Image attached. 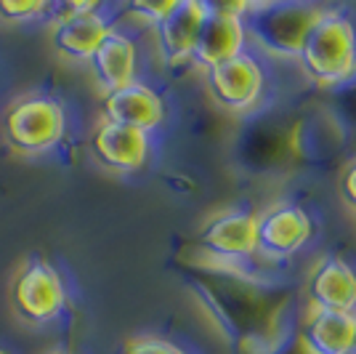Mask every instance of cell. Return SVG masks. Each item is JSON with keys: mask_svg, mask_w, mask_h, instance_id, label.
Segmentation results:
<instances>
[{"mask_svg": "<svg viewBox=\"0 0 356 354\" xmlns=\"http://www.w3.org/2000/svg\"><path fill=\"white\" fill-rule=\"evenodd\" d=\"M303 72L319 86H338L356 70V30L338 11H319L298 51Z\"/></svg>", "mask_w": 356, "mask_h": 354, "instance_id": "cell-1", "label": "cell"}, {"mask_svg": "<svg viewBox=\"0 0 356 354\" xmlns=\"http://www.w3.org/2000/svg\"><path fill=\"white\" fill-rule=\"evenodd\" d=\"M322 8L309 3H242V24L248 38L271 54L298 59V51Z\"/></svg>", "mask_w": 356, "mask_h": 354, "instance_id": "cell-2", "label": "cell"}, {"mask_svg": "<svg viewBox=\"0 0 356 354\" xmlns=\"http://www.w3.org/2000/svg\"><path fill=\"white\" fill-rule=\"evenodd\" d=\"M3 136L16 152H48L64 136V109L51 96L16 99L3 115Z\"/></svg>", "mask_w": 356, "mask_h": 354, "instance_id": "cell-3", "label": "cell"}, {"mask_svg": "<svg viewBox=\"0 0 356 354\" xmlns=\"http://www.w3.org/2000/svg\"><path fill=\"white\" fill-rule=\"evenodd\" d=\"M11 301H14V309L22 320L43 325L56 320L64 311L67 291H64L59 272L48 261L35 259L16 275L14 288H11Z\"/></svg>", "mask_w": 356, "mask_h": 354, "instance_id": "cell-4", "label": "cell"}, {"mask_svg": "<svg viewBox=\"0 0 356 354\" xmlns=\"http://www.w3.org/2000/svg\"><path fill=\"white\" fill-rule=\"evenodd\" d=\"M205 83L216 104H221L223 109H232V112H245L261 99L264 72H261V64L248 51H242L239 56L208 67Z\"/></svg>", "mask_w": 356, "mask_h": 354, "instance_id": "cell-5", "label": "cell"}, {"mask_svg": "<svg viewBox=\"0 0 356 354\" xmlns=\"http://www.w3.org/2000/svg\"><path fill=\"white\" fill-rule=\"evenodd\" d=\"M239 11L242 6H210L208 16L200 27V35H197V43H194V64L208 70L245 51L248 32H245Z\"/></svg>", "mask_w": 356, "mask_h": 354, "instance_id": "cell-6", "label": "cell"}, {"mask_svg": "<svg viewBox=\"0 0 356 354\" xmlns=\"http://www.w3.org/2000/svg\"><path fill=\"white\" fill-rule=\"evenodd\" d=\"M312 219L298 206H274L258 216V256L290 259L312 240Z\"/></svg>", "mask_w": 356, "mask_h": 354, "instance_id": "cell-7", "label": "cell"}, {"mask_svg": "<svg viewBox=\"0 0 356 354\" xmlns=\"http://www.w3.org/2000/svg\"><path fill=\"white\" fill-rule=\"evenodd\" d=\"M208 3L202 0H176L168 6L163 19L154 24L157 51L165 64H181L192 59L200 27L208 16Z\"/></svg>", "mask_w": 356, "mask_h": 354, "instance_id": "cell-8", "label": "cell"}, {"mask_svg": "<svg viewBox=\"0 0 356 354\" xmlns=\"http://www.w3.org/2000/svg\"><path fill=\"white\" fill-rule=\"evenodd\" d=\"M200 245L216 259H252L258 256V216L250 210L216 213L202 226Z\"/></svg>", "mask_w": 356, "mask_h": 354, "instance_id": "cell-9", "label": "cell"}, {"mask_svg": "<svg viewBox=\"0 0 356 354\" xmlns=\"http://www.w3.org/2000/svg\"><path fill=\"white\" fill-rule=\"evenodd\" d=\"M306 295L312 311L356 314V272L338 256H325L309 272Z\"/></svg>", "mask_w": 356, "mask_h": 354, "instance_id": "cell-10", "label": "cell"}, {"mask_svg": "<svg viewBox=\"0 0 356 354\" xmlns=\"http://www.w3.org/2000/svg\"><path fill=\"white\" fill-rule=\"evenodd\" d=\"M90 152L109 171L134 174L149 157V133L102 120L90 136Z\"/></svg>", "mask_w": 356, "mask_h": 354, "instance_id": "cell-11", "label": "cell"}, {"mask_svg": "<svg viewBox=\"0 0 356 354\" xmlns=\"http://www.w3.org/2000/svg\"><path fill=\"white\" fill-rule=\"evenodd\" d=\"M104 120L149 133L165 120V102L157 91L134 80L125 88L104 93Z\"/></svg>", "mask_w": 356, "mask_h": 354, "instance_id": "cell-12", "label": "cell"}, {"mask_svg": "<svg viewBox=\"0 0 356 354\" xmlns=\"http://www.w3.org/2000/svg\"><path fill=\"white\" fill-rule=\"evenodd\" d=\"M136 64H138L136 43L120 30L106 32V38L88 59L93 80L104 93L131 86L136 80Z\"/></svg>", "mask_w": 356, "mask_h": 354, "instance_id": "cell-13", "label": "cell"}, {"mask_svg": "<svg viewBox=\"0 0 356 354\" xmlns=\"http://www.w3.org/2000/svg\"><path fill=\"white\" fill-rule=\"evenodd\" d=\"M356 339V314L312 311L300 330L306 354H351Z\"/></svg>", "mask_w": 356, "mask_h": 354, "instance_id": "cell-14", "label": "cell"}, {"mask_svg": "<svg viewBox=\"0 0 356 354\" xmlns=\"http://www.w3.org/2000/svg\"><path fill=\"white\" fill-rule=\"evenodd\" d=\"M112 30L109 22L96 11H83L70 19H64L59 24H54L51 30V43L64 59L72 61H88L99 43L106 38V32Z\"/></svg>", "mask_w": 356, "mask_h": 354, "instance_id": "cell-15", "label": "cell"}, {"mask_svg": "<svg viewBox=\"0 0 356 354\" xmlns=\"http://www.w3.org/2000/svg\"><path fill=\"white\" fill-rule=\"evenodd\" d=\"M48 6L43 0H3L0 3V16L11 24H22V22H35L40 16H48Z\"/></svg>", "mask_w": 356, "mask_h": 354, "instance_id": "cell-16", "label": "cell"}, {"mask_svg": "<svg viewBox=\"0 0 356 354\" xmlns=\"http://www.w3.org/2000/svg\"><path fill=\"white\" fill-rule=\"evenodd\" d=\"M125 354H186L184 349H178L176 344L157 336H136L125 344Z\"/></svg>", "mask_w": 356, "mask_h": 354, "instance_id": "cell-17", "label": "cell"}, {"mask_svg": "<svg viewBox=\"0 0 356 354\" xmlns=\"http://www.w3.org/2000/svg\"><path fill=\"white\" fill-rule=\"evenodd\" d=\"M168 6L170 3H131L128 6V14L134 16L136 22H141L147 27H154L163 19L165 11H168Z\"/></svg>", "mask_w": 356, "mask_h": 354, "instance_id": "cell-18", "label": "cell"}, {"mask_svg": "<svg viewBox=\"0 0 356 354\" xmlns=\"http://www.w3.org/2000/svg\"><path fill=\"white\" fill-rule=\"evenodd\" d=\"M341 194H343V200H346V206L356 210V160L348 162V168L343 171Z\"/></svg>", "mask_w": 356, "mask_h": 354, "instance_id": "cell-19", "label": "cell"}, {"mask_svg": "<svg viewBox=\"0 0 356 354\" xmlns=\"http://www.w3.org/2000/svg\"><path fill=\"white\" fill-rule=\"evenodd\" d=\"M0 354H8V352H6V349H3V346H0Z\"/></svg>", "mask_w": 356, "mask_h": 354, "instance_id": "cell-20", "label": "cell"}, {"mask_svg": "<svg viewBox=\"0 0 356 354\" xmlns=\"http://www.w3.org/2000/svg\"><path fill=\"white\" fill-rule=\"evenodd\" d=\"M351 354H356V339H354V352H351Z\"/></svg>", "mask_w": 356, "mask_h": 354, "instance_id": "cell-21", "label": "cell"}, {"mask_svg": "<svg viewBox=\"0 0 356 354\" xmlns=\"http://www.w3.org/2000/svg\"><path fill=\"white\" fill-rule=\"evenodd\" d=\"M56 354H70V352H56Z\"/></svg>", "mask_w": 356, "mask_h": 354, "instance_id": "cell-22", "label": "cell"}]
</instances>
